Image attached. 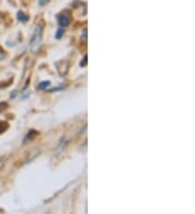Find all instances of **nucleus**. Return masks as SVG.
Listing matches in <instances>:
<instances>
[{"label": "nucleus", "instance_id": "2", "mask_svg": "<svg viewBox=\"0 0 195 214\" xmlns=\"http://www.w3.org/2000/svg\"><path fill=\"white\" fill-rule=\"evenodd\" d=\"M69 22H71V20H69L68 16L65 15V14H62V15L59 18V24H60V26H62V27L67 26V25L69 24Z\"/></svg>", "mask_w": 195, "mask_h": 214}, {"label": "nucleus", "instance_id": "7", "mask_svg": "<svg viewBox=\"0 0 195 214\" xmlns=\"http://www.w3.org/2000/svg\"><path fill=\"white\" fill-rule=\"evenodd\" d=\"M63 33H64V31H63V29H59L58 33L56 34V39H60L61 36L63 35Z\"/></svg>", "mask_w": 195, "mask_h": 214}, {"label": "nucleus", "instance_id": "3", "mask_svg": "<svg viewBox=\"0 0 195 214\" xmlns=\"http://www.w3.org/2000/svg\"><path fill=\"white\" fill-rule=\"evenodd\" d=\"M28 16L26 15V14H24L23 12H19L18 13V20L19 21H21L22 23H25V22H27L28 21Z\"/></svg>", "mask_w": 195, "mask_h": 214}, {"label": "nucleus", "instance_id": "9", "mask_svg": "<svg viewBox=\"0 0 195 214\" xmlns=\"http://www.w3.org/2000/svg\"><path fill=\"white\" fill-rule=\"evenodd\" d=\"M49 2V0H39V5L40 6H46Z\"/></svg>", "mask_w": 195, "mask_h": 214}, {"label": "nucleus", "instance_id": "4", "mask_svg": "<svg viewBox=\"0 0 195 214\" xmlns=\"http://www.w3.org/2000/svg\"><path fill=\"white\" fill-rule=\"evenodd\" d=\"M36 133H38V132H36V131H31V132H29V134H27V137H26V139H25V141H24V142H26L27 139H28V141H31V139H33L34 137H35L36 135H37V134H36Z\"/></svg>", "mask_w": 195, "mask_h": 214}, {"label": "nucleus", "instance_id": "5", "mask_svg": "<svg viewBox=\"0 0 195 214\" xmlns=\"http://www.w3.org/2000/svg\"><path fill=\"white\" fill-rule=\"evenodd\" d=\"M6 160H7V157H2V158L0 159V170H2L3 166L6 164Z\"/></svg>", "mask_w": 195, "mask_h": 214}, {"label": "nucleus", "instance_id": "10", "mask_svg": "<svg viewBox=\"0 0 195 214\" xmlns=\"http://www.w3.org/2000/svg\"><path fill=\"white\" fill-rule=\"evenodd\" d=\"M1 106H2V105H1V104H0V113H1V111H2V109H1Z\"/></svg>", "mask_w": 195, "mask_h": 214}, {"label": "nucleus", "instance_id": "6", "mask_svg": "<svg viewBox=\"0 0 195 214\" xmlns=\"http://www.w3.org/2000/svg\"><path fill=\"white\" fill-rule=\"evenodd\" d=\"M6 56H7V54H6V52L2 50V49H0V61L5 60Z\"/></svg>", "mask_w": 195, "mask_h": 214}, {"label": "nucleus", "instance_id": "8", "mask_svg": "<svg viewBox=\"0 0 195 214\" xmlns=\"http://www.w3.org/2000/svg\"><path fill=\"white\" fill-rule=\"evenodd\" d=\"M49 84H50V82H49V81L41 82V84H40V86H39V88H40V89H44V88H47V87H48Z\"/></svg>", "mask_w": 195, "mask_h": 214}, {"label": "nucleus", "instance_id": "1", "mask_svg": "<svg viewBox=\"0 0 195 214\" xmlns=\"http://www.w3.org/2000/svg\"><path fill=\"white\" fill-rule=\"evenodd\" d=\"M41 37H42V24H39L37 27H36L33 37H31V48H36V46L40 43V41H41Z\"/></svg>", "mask_w": 195, "mask_h": 214}]
</instances>
